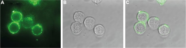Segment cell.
I'll return each instance as SVG.
<instances>
[{
    "label": "cell",
    "mask_w": 186,
    "mask_h": 48,
    "mask_svg": "<svg viewBox=\"0 0 186 48\" xmlns=\"http://www.w3.org/2000/svg\"><path fill=\"white\" fill-rule=\"evenodd\" d=\"M83 26L82 24L78 22L73 23L71 26V30L72 32L75 34L80 33L82 31Z\"/></svg>",
    "instance_id": "obj_6"
},
{
    "label": "cell",
    "mask_w": 186,
    "mask_h": 48,
    "mask_svg": "<svg viewBox=\"0 0 186 48\" xmlns=\"http://www.w3.org/2000/svg\"><path fill=\"white\" fill-rule=\"evenodd\" d=\"M32 32L35 35L38 36L43 31L42 26L39 24H37L31 28Z\"/></svg>",
    "instance_id": "obj_12"
},
{
    "label": "cell",
    "mask_w": 186,
    "mask_h": 48,
    "mask_svg": "<svg viewBox=\"0 0 186 48\" xmlns=\"http://www.w3.org/2000/svg\"><path fill=\"white\" fill-rule=\"evenodd\" d=\"M74 20L80 23H82L85 18L84 14L80 11L76 12L74 15Z\"/></svg>",
    "instance_id": "obj_11"
},
{
    "label": "cell",
    "mask_w": 186,
    "mask_h": 48,
    "mask_svg": "<svg viewBox=\"0 0 186 48\" xmlns=\"http://www.w3.org/2000/svg\"><path fill=\"white\" fill-rule=\"evenodd\" d=\"M134 28L137 34H141L146 31V25L145 23L139 22L135 24Z\"/></svg>",
    "instance_id": "obj_1"
},
{
    "label": "cell",
    "mask_w": 186,
    "mask_h": 48,
    "mask_svg": "<svg viewBox=\"0 0 186 48\" xmlns=\"http://www.w3.org/2000/svg\"><path fill=\"white\" fill-rule=\"evenodd\" d=\"M148 25L150 28L153 29L158 28L160 25L159 19L157 17H152L148 21Z\"/></svg>",
    "instance_id": "obj_3"
},
{
    "label": "cell",
    "mask_w": 186,
    "mask_h": 48,
    "mask_svg": "<svg viewBox=\"0 0 186 48\" xmlns=\"http://www.w3.org/2000/svg\"><path fill=\"white\" fill-rule=\"evenodd\" d=\"M8 29L11 33L15 34L20 29V25L18 22L14 21L9 24Z\"/></svg>",
    "instance_id": "obj_5"
},
{
    "label": "cell",
    "mask_w": 186,
    "mask_h": 48,
    "mask_svg": "<svg viewBox=\"0 0 186 48\" xmlns=\"http://www.w3.org/2000/svg\"><path fill=\"white\" fill-rule=\"evenodd\" d=\"M159 33L162 36H166L169 34L170 32V28L169 26L166 24L161 25L159 28Z\"/></svg>",
    "instance_id": "obj_8"
},
{
    "label": "cell",
    "mask_w": 186,
    "mask_h": 48,
    "mask_svg": "<svg viewBox=\"0 0 186 48\" xmlns=\"http://www.w3.org/2000/svg\"><path fill=\"white\" fill-rule=\"evenodd\" d=\"M22 14L20 12L15 10L13 11L11 18L13 21L19 22L22 20Z\"/></svg>",
    "instance_id": "obj_10"
},
{
    "label": "cell",
    "mask_w": 186,
    "mask_h": 48,
    "mask_svg": "<svg viewBox=\"0 0 186 48\" xmlns=\"http://www.w3.org/2000/svg\"><path fill=\"white\" fill-rule=\"evenodd\" d=\"M105 29L104 26L102 25L98 24L96 25L94 28V32L97 36H101L105 32Z\"/></svg>",
    "instance_id": "obj_9"
},
{
    "label": "cell",
    "mask_w": 186,
    "mask_h": 48,
    "mask_svg": "<svg viewBox=\"0 0 186 48\" xmlns=\"http://www.w3.org/2000/svg\"><path fill=\"white\" fill-rule=\"evenodd\" d=\"M33 18L32 16H28L25 17L22 19L21 23L24 28L28 29L33 25Z\"/></svg>",
    "instance_id": "obj_2"
},
{
    "label": "cell",
    "mask_w": 186,
    "mask_h": 48,
    "mask_svg": "<svg viewBox=\"0 0 186 48\" xmlns=\"http://www.w3.org/2000/svg\"><path fill=\"white\" fill-rule=\"evenodd\" d=\"M85 26L88 29H91L93 28L96 25L95 19L92 17L86 18L84 21Z\"/></svg>",
    "instance_id": "obj_4"
},
{
    "label": "cell",
    "mask_w": 186,
    "mask_h": 48,
    "mask_svg": "<svg viewBox=\"0 0 186 48\" xmlns=\"http://www.w3.org/2000/svg\"><path fill=\"white\" fill-rule=\"evenodd\" d=\"M137 18L139 22L145 23L149 19V15L146 12L140 11L137 14Z\"/></svg>",
    "instance_id": "obj_7"
}]
</instances>
